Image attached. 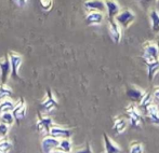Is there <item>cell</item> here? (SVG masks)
<instances>
[{"mask_svg":"<svg viewBox=\"0 0 159 153\" xmlns=\"http://www.w3.org/2000/svg\"><path fill=\"white\" fill-rule=\"evenodd\" d=\"M125 117H127L130 126L132 128H140L144 121V117L142 114V111L135 104H130L125 109Z\"/></svg>","mask_w":159,"mask_h":153,"instance_id":"6da1fadb","label":"cell"},{"mask_svg":"<svg viewBox=\"0 0 159 153\" xmlns=\"http://www.w3.org/2000/svg\"><path fill=\"white\" fill-rule=\"evenodd\" d=\"M142 59L145 64H151L153 62L159 61V46L157 42L147 41L143 45Z\"/></svg>","mask_w":159,"mask_h":153,"instance_id":"7a4b0ae2","label":"cell"},{"mask_svg":"<svg viewBox=\"0 0 159 153\" xmlns=\"http://www.w3.org/2000/svg\"><path fill=\"white\" fill-rule=\"evenodd\" d=\"M135 13L130 9H124L114 17L117 24L124 29H128L135 22Z\"/></svg>","mask_w":159,"mask_h":153,"instance_id":"3957f363","label":"cell"},{"mask_svg":"<svg viewBox=\"0 0 159 153\" xmlns=\"http://www.w3.org/2000/svg\"><path fill=\"white\" fill-rule=\"evenodd\" d=\"M9 59H10V65H11V77L15 80V81H22L21 77L19 74V70L21 67L22 63H23V58L20 54L15 52L8 53Z\"/></svg>","mask_w":159,"mask_h":153,"instance_id":"277c9868","label":"cell"},{"mask_svg":"<svg viewBox=\"0 0 159 153\" xmlns=\"http://www.w3.org/2000/svg\"><path fill=\"white\" fill-rule=\"evenodd\" d=\"M38 119H37V126L38 130L40 133H46L47 135H49V132H50V128L54 125V122L51 117H47V115H43L41 112H38L37 114Z\"/></svg>","mask_w":159,"mask_h":153,"instance_id":"5b68a950","label":"cell"},{"mask_svg":"<svg viewBox=\"0 0 159 153\" xmlns=\"http://www.w3.org/2000/svg\"><path fill=\"white\" fill-rule=\"evenodd\" d=\"M11 76V65L9 55L6 54L0 58V80L1 83H7Z\"/></svg>","mask_w":159,"mask_h":153,"instance_id":"8992f818","label":"cell"},{"mask_svg":"<svg viewBox=\"0 0 159 153\" xmlns=\"http://www.w3.org/2000/svg\"><path fill=\"white\" fill-rule=\"evenodd\" d=\"M108 32L114 43H119L122 39V32L121 27L117 24V22L114 19H108Z\"/></svg>","mask_w":159,"mask_h":153,"instance_id":"52a82bcc","label":"cell"},{"mask_svg":"<svg viewBox=\"0 0 159 153\" xmlns=\"http://www.w3.org/2000/svg\"><path fill=\"white\" fill-rule=\"evenodd\" d=\"M11 112H12L14 120L16 122H20L25 117L26 112H27V107H26V101L23 97H21L19 99V101L15 104L14 108H13V110Z\"/></svg>","mask_w":159,"mask_h":153,"instance_id":"ba28073f","label":"cell"},{"mask_svg":"<svg viewBox=\"0 0 159 153\" xmlns=\"http://www.w3.org/2000/svg\"><path fill=\"white\" fill-rule=\"evenodd\" d=\"M40 107H41V109L43 110V111H47V112L52 111L53 109L59 107V103H57V100L55 99L54 94H53L50 88L47 90V97L41 103Z\"/></svg>","mask_w":159,"mask_h":153,"instance_id":"9c48e42d","label":"cell"},{"mask_svg":"<svg viewBox=\"0 0 159 153\" xmlns=\"http://www.w3.org/2000/svg\"><path fill=\"white\" fill-rule=\"evenodd\" d=\"M84 8L87 12H102L105 13L104 0H84Z\"/></svg>","mask_w":159,"mask_h":153,"instance_id":"30bf717a","label":"cell"},{"mask_svg":"<svg viewBox=\"0 0 159 153\" xmlns=\"http://www.w3.org/2000/svg\"><path fill=\"white\" fill-rule=\"evenodd\" d=\"M73 134H74L73 130L61 127V126H57V125H55V124L50 128V132H49L50 136L55 137V138H57V139L70 138V137L73 136Z\"/></svg>","mask_w":159,"mask_h":153,"instance_id":"8fae6325","label":"cell"},{"mask_svg":"<svg viewBox=\"0 0 159 153\" xmlns=\"http://www.w3.org/2000/svg\"><path fill=\"white\" fill-rule=\"evenodd\" d=\"M126 94H127L128 98L133 104H140V101L142 100V98L144 97L145 92L143 90H141L140 87H138V86L131 85L128 87Z\"/></svg>","mask_w":159,"mask_h":153,"instance_id":"7c38bea8","label":"cell"},{"mask_svg":"<svg viewBox=\"0 0 159 153\" xmlns=\"http://www.w3.org/2000/svg\"><path fill=\"white\" fill-rule=\"evenodd\" d=\"M59 143H60V139L50 136V135H47V136L42 139V142H41L42 151L44 153H51L53 150L57 149Z\"/></svg>","mask_w":159,"mask_h":153,"instance_id":"4fadbf2b","label":"cell"},{"mask_svg":"<svg viewBox=\"0 0 159 153\" xmlns=\"http://www.w3.org/2000/svg\"><path fill=\"white\" fill-rule=\"evenodd\" d=\"M144 114L146 117L147 121H149L154 125L159 126V109L158 106L155 103L152 104L148 108L144 111Z\"/></svg>","mask_w":159,"mask_h":153,"instance_id":"5bb4252c","label":"cell"},{"mask_svg":"<svg viewBox=\"0 0 159 153\" xmlns=\"http://www.w3.org/2000/svg\"><path fill=\"white\" fill-rule=\"evenodd\" d=\"M104 13L102 12H88L86 15V21L87 25L89 26H94V25H100L104 22Z\"/></svg>","mask_w":159,"mask_h":153,"instance_id":"9a60e30c","label":"cell"},{"mask_svg":"<svg viewBox=\"0 0 159 153\" xmlns=\"http://www.w3.org/2000/svg\"><path fill=\"white\" fill-rule=\"evenodd\" d=\"M104 2H105V9H106L105 12L107 13L108 19H114L120 12V10H121L119 3L116 0H104Z\"/></svg>","mask_w":159,"mask_h":153,"instance_id":"2e32d148","label":"cell"},{"mask_svg":"<svg viewBox=\"0 0 159 153\" xmlns=\"http://www.w3.org/2000/svg\"><path fill=\"white\" fill-rule=\"evenodd\" d=\"M128 125H129V122H128L126 117H117L114 119L113 122V130L114 133L116 135L122 134L125 130H127Z\"/></svg>","mask_w":159,"mask_h":153,"instance_id":"e0dca14e","label":"cell"},{"mask_svg":"<svg viewBox=\"0 0 159 153\" xmlns=\"http://www.w3.org/2000/svg\"><path fill=\"white\" fill-rule=\"evenodd\" d=\"M103 138H104L105 153H121V148L116 142H114L106 133L103 134Z\"/></svg>","mask_w":159,"mask_h":153,"instance_id":"ac0fdd59","label":"cell"},{"mask_svg":"<svg viewBox=\"0 0 159 153\" xmlns=\"http://www.w3.org/2000/svg\"><path fill=\"white\" fill-rule=\"evenodd\" d=\"M149 19L152 24V30L155 34H159V12L156 9L149 10Z\"/></svg>","mask_w":159,"mask_h":153,"instance_id":"d6986e66","label":"cell"},{"mask_svg":"<svg viewBox=\"0 0 159 153\" xmlns=\"http://www.w3.org/2000/svg\"><path fill=\"white\" fill-rule=\"evenodd\" d=\"M152 104H154V100H153V95H152L149 92H145L144 97H143L142 100L140 101V104H139L138 107L140 108L141 111L144 112L145 110H146L147 108H148L149 106L152 105Z\"/></svg>","mask_w":159,"mask_h":153,"instance_id":"ffe728a7","label":"cell"},{"mask_svg":"<svg viewBox=\"0 0 159 153\" xmlns=\"http://www.w3.org/2000/svg\"><path fill=\"white\" fill-rule=\"evenodd\" d=\"M146 66H147V76H148V80L152 82L156 74L159 72V61L153 62V63H151V64H147Z\"/></svg>","mask_w":159,"mask_h":153,"instance_id":"44dd1931","label":"cell"},{"mask_svg":"<svg viewBox=\"0 0 159 153\" xmlns=\"http://www.w3.org/2000/svg\"><path fill=\"white\" fill-rule=\"evenodd\" d=\"M14 106L15 104L9 98L0 100V114L3 113V112H11L13 110V108H14Z\"/></svg>","mask_w":159,"mask_h":153,"instance_id":"7402d4cb","label":"cell"},{"mask_svg":"<svg viewBox=\"0 0 159 153\" xmlns=\"http://www.w3.org/2000/svg\"><path fill=\"white\" fill-rule=\"evenodd\" d=\"M57 150H61L66 153H70L71 149H73V145H71V141L69 138H64V139H60V143L57 148Z\"/></svg>","mask_w":159,"mask_h":153,"instance_id":"603a6c76","label":"cell"},{"mask_svg":"<svg viewBox=\"0 0 159 153\" xmlns=\"http://www.w3.org/2000/svg\"><path fill=\"white\" fill-rule=\"evenodd\" d=\"M13 95V91L7 83H0V100L9 98Z\"/></svg>","mask_w":159,"mask_h":153,"instance_id":"cb8c5ba5","label":"cell"},{"mask_svg":"<svg viewBox=\"0 0 159 153\" xmlns=\"http://www.w3.org/2000/svg\"><path fill=\"white\" fill-rule=\"evenodd\" d=\"M129 153H144V146L140 141H132L129 146Z\"/></svg>","mask_w":159,"mask_h":153,"instance_id":"d4e9b609","label":"cell"},{"mask_svg":"<svg viewBox=\"0 0 159 153\" xmlns=\"http://www.w3.org/2000/svg\"><path fill=\"white\" fill-rule=\"evenodd\" d=\"M14 117H13L12 112H3V113L0 114V122L4 123L7 125H12L14 123Z\"/></svg>","mask_w":159,"mask_h":153,"instance_id":"484cf974","label":"cell"},{"mask_svg":"<svg viewBox=\"0 0 159 153\" xmlns=\"http://www.w3.org/2000/svg\"><path fill=\"white\" fill-rule=\"evenodd\" d=\"M39 6L43 11H50L53 6V0H39Z\"/></svg>","mask_w":159,"mask_h":153,"instance_id":"4316f807","label":"cell"},{"mask_svg":"<svg viewBox=\"0 0 159 153\" xmlns=\"http://www.w3.org/2000/svg\"><path fill=\"white\" fill-rule=\"evenodd\" d=\"M11 147H12V145L10 143V141H8L7 139H2V140H0V151H2L3 153H7L10 151Z\"/></svg>","mask_w":159,"mask_h":153,"instance_id":"83f0119b","label":"cell"},{"mask_svg":"<svg viewBox=\"0 0 159 153\" xmlns=\"http://www.w3.org/2000/svg\"><path fill=\"white\" fill-rule=\"evenodd\" d=\"M138 1L140 2L143 8L147 10V9H153V6H155L158 0H138Z\"/></svg>","mask_w":159,"mask_h":153,"instance_id":"f1b7e54d","label":"cell"},{"mask_svg":"<svg viewBox=\"0 0 159 153\" xmlns=\"http://www.w3.org/2000/svg\"><path fill=\"white\" fill-rule=\"evenodd\" d=\"M9 134V125L0 122V138H6Z\"/></svg>","mask_w":159,"mask_h":153,"instance_id":"f546056e","label":"cell"},{"mask_svg":"<svg viewBox=\"0 0 159 153\" xmlns=\"http://www.w3.org/2000/svg\"><path fill=\"white\" fill-rule=\"evenodd\" d=\"M74 153H93L92 152V149H91V146L89 142H87L86 147L84 148V149H80V150H77V151H75Z\"/></svg>","mask_w":159,"mask_h":153,"instance_id":"4dcf8cb0","label":"cell"},{"mask_svg":"<svg viewBox=\"0 0 159 153\" xmlns=\"http://www.w3.org/2000/svg\"><path fill=\"white\" fill-rule=\"evenodd\" d=\"M153 100L155 104H158L159 105V87H156L154 90V93H153Z\"/></svg>","mask_w":159,"mask_h":153,"instance_id":"1f68e13d","label":"cell"},{"mask_svg":"<svg viewBox=\"0 0 159 153\" xmlns=\"http://www.w3.org/2000/svg\"><path fill=\"white\" fill-rule=\"evenodd\" d=\"M14 1L19 6H25L27 3V0H14Z\"/></svg>","mask_w":159,"mask_h":153,"instance_id":"d6a6232c","label":"cell"},{"mask_svg":"<svg viewBox=\"0 0 159 153\" xmlns=\"http://www.w3.org/2000/svg\"><path fill=\"white\" fill-rule=\"evenodd\" d=\"M52 153H66V152L61 151V150H57V149H55V150H53V152H52Z\"/></svg>","mask_w":159,"mask_h":153,"instance_id":"836d02e7","label":"cell"},{"mask_svg":"<svg viewBox=\"0 0 159 153\" xmlns=\"http://www.w3.org/2000/svg\"><path fill=\"white\" fill-rule=\"evenodd\" d=\"M157 43H158V46H159V41H158V42H157Z\"/></svg>","mask_w":159,"mask_h":153,"instance_id":"e575fe53","label":"cell"},{"mask_svg":"<svg viewBox=\"0 0 159 153\" xmlns=\"http://www.w3.org/2000/svg\"><path fill=\"white\" fill-rule=\"evenodd\" d=\"M0 153H3V152H2V151H0Z\"/></svg>","mask_w":159,"mask_h":153,"instance_id":"d590c367","label":"cell"},{"mask_svg":"<svg viewBox=\"0 0 159 153\" xmlns=\"http://www.w3.org/2000/svg\"><path fill=\"white\" fill-rule=\"evenodd\" d=\"M158 109H159V105H158Z\"/></svg>","mask_w":159,"mask_h":153,"instance_id":"8d00e7d4","label":"cell"}]
</instances>
